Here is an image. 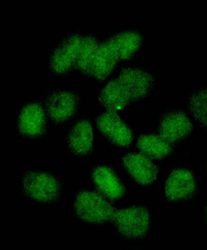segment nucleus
<instances>
[{"label": "nucleus", "mask_w": 207, "mask_h": 250, "mask_svg": "<svg viewBox=\"0 0 207 250\" xmlns=\"http://www.w3.org/2000/svg\"><path fill=\"white\" fill-rule=\"evenodd\" d=\"M99 45L98 42L93 37H82L76 66L83 73L92 74L95 56Z\"/></svg>", "instance_id": "nucleus-18"}, {"label": "nucleus", "mask_w": 207, "mask_h": 250, "mask_svg": "<svg viewBox=\"0 0 207 250\" xmlns=\"http://www.w3.org/2000/svg\"><path fill=\"white\" fill-rule=\"evenodd\" d=\"M92 177L99 191L111 200L121 199L124 188L116 175L108 167H99L94 170Z\"/></svg>", "instance_id": "nucleus-13"}, {"label": "nucleus", "mask_w": 207, "mask_h": 250, "mask_svg": "<svg viewBox=\"0 0 207 250\" xmlns=\"http://www.w3.org/2000/svg\"><path fill=\"white\" fill-rule=\"evenodd\" d=\"M46 116L43 107L39 104L26 105L20 115V131L25 136L36 137L43 133L46 126Z\"/></svg>", "instance_id": "nucleus-11"}, {"label": "nucleus", "mask_w": 207, "mask_h": 250, "mask_svg": "<svg viewBox=\"0 0 207 250\" xmlns=\"http://www.w3.org/2000/svg\"><path fill=\"white\" fill-rule=\"evenodd\" d=\"M188 107L194 118L207 127V89L199 90L192 95Z\"/></svg>", "instance_id": "nucleus-19"}, {"label": "nucleus", "mask_w": 207, "mask_h": 250, "mask_svg": "<svg viewBox=\"0 0 207 250\" xmlns=\"http://www.w3.org/2000/svg\"><path fill=\"white\" fill-rule=\"evenodd\" d=\"M77 105L76 95L68 91L55 92L46 102L47 114L56 122H63L71 118L76 112Z\"/></svg>", "instance_id": "nucleus-10"}, {"label": "nucleus", "mask_w": 207, "mask_h": 250, "mask_svg": "<svg viewBox=\"0 0 207 250\" xmlns=\"http://www.w3.org/2000/svg\"><path fill=\"white\" fill-rule=\"evenodd\" d=\"M193 125L186 114L173 112L164 117L160 126V135L169 144L176 143L190 134Z\"/></svg>", "instance_id": "nucleus-9"}, {"label": "nucleus", "mask_w": 207, "mask_h": 250, "mask_svg": "<svg viewBox=\"0 0 207 250\" xmlns=\"http://www.w3.org/2000/svg\"><path fill=\"white\" fill-rule=\"evenodd\" d=\"M118 53L120 59L130 58L141 46L142 37L138 32H121L110 39Z\"/></svg>", "instance_id": "nucleus-17"}, {"label": "nucleus", "mask_w": 207, "mask_h": 250, "mask_svg": "<svg viewBox=\"0 0 207 250\" xmlns=\"http://www.w3.org/2000/svg\"><path fill=\"white\" fill-rule=\"evenodd\" d=\"M120 59L111 40L99 45L95 56L92 76L103 81L111 73Z\"/></svg>", "instance_id": "nucleus-12"}, {"label": "nucleus", "mask_w": 207, "mask_h": 250, "mask_svg": "<svg viewBox=\"0 0 207 250\" xmlns=\"http://www.w3.org/2000/svg\"><path fill=\"white\" fill-rule=\"evenodd\" d=\"M93 129L88 121H81L70 132L68 144L74 153L83 156L91 152L93 146Z\"/></svg>", "instance_id": "nucleus-14"}, {"label": "nucleus", "mask_w": 207, "mask_h": 250, "mask_svg": "<svg viewBox=\"0 0 207 250\" xmlns=\"http://www.w3.org/2000/svg\"><path fill=\"white\" fill-rule=\"evenodd\" d=\"M196 181L191 171L186 169L174 170L166 184V198L177 202L190 198L196 191Z\"/></svg>", "instance_id": "nucleus-6"}, {"label": "nucleus", "mask_w": 207, "mask_h": 250, "mask_svg": "<svg viewBox=\"0 0 207 250\" xmlns=\"http://www.w3.org/2000/svg\"><path fill=\"white\" fill-rule=\"evenodd\" d=\"M22 188L26 196L37 201L50 202L58 198L61 187L51 175L41 172H29L22 179Z\"/></svg>", "instance_id": "nucleus-3"}, {"label": "nucleus", "mask_w": 207, "mask_h": 250, "mask_svg": "<svg viewBox=\"0 0 207 250\" xmlns=\"http://www.w3.org/2000/svg\"><path fill=\"white\" fill-rule=\"evenodd\" d=\"M75 210L82 221L103 223L113 220L116 210L103 196L92 191H82L77 195Z\"/></svg>", "instance_id": "nucleus-1"}, {"label": "nucleus", "mask_w": 207, "mask_h": 250, "mask_svg": "<svg viewBox=\"0 0 207 250\" xmlns=\"http://www.w3.org/2000/svg\"><path fill=\"white\" fill-rule=\"evenodd\" d=\"M100 101L108 111L113 112L123 109L131 102L118 79L109 82L102 89Z\"/></svg>", "instance_id": "nucleus-15"}, {"label": "nucleus", "mask_w": 207, "mask_h": 250, "mask_svg": "<svg viewBox=\"0 0 207 250\" xmlns=\"http://www.w3.org/2000/svg\"><path fill=\"white\" fill-rule=\"evenodd\" d=\"M123 164L131 177L144 186L153 184L158 177V167L142 152L127 154L124 157Z\"/></svg>", "instance_id": "nucleus-7"}, {"label": "nucleus", "mask_w": 207, "mask_h": 250, "mask_svg": "<svg viewBox=\"0 0 207 250\" xmlns=\"http://www.w3.org/2000/svg\"><path fill=\"white\" fill-rule=\"evenodd\" d=\"M131 102L139 101L148 94L153 86V76L148 72L134 68L122 70L118 77Z\"/></svg>", "instance_id": "nucleus-4"}, {"label": "nucleus", "mask_w": 207, "mask_h": 250, "mask_svg": "<svg viewBox=\"0 0 207 250\" xmlns=\"http://www.w3.org/2000/svg\"><path fill=\"white\" fill-rule=\"evenodd\" d=\"M113 220L119 231L123 236L132 239L145 236L150 225L149 212L144 207L117 210Z\"/></svg>", "instance_id": "nucleus-2"}, {"label": "nucleus", "mask_w": 207, "mask_h": 250, "mask_svg": "<svg viewBox=\"0 0 207 250\" xmlns=\"http://www.w3.org/2000/svg\"><path fill=\"white\" fill-rule=\"evenodd\" d=\"M82 39L79 35H72L64 40L55 50L51 61V67L55 72L65 73L76 64Z\"/></svg>", "instance_id": "nucleus-8"}, {"label": "nucleus", "mask_w": 207, "mask_h": 250, "mask_svg": "<svg viewBox=\"0 0 207 250\" xmlns=\"http://www.w3.org/2000/svg\"><path fill=\"white\" fill-rule=\"evenodd\" d=\"M97 126L107 138L120 146H130L133 134L116 112H104L97 119Z\"/></svg>", "instance_id": "nucleus-5"}, {"label": "nucleus", "mask_w": 207, "mask_h": 250, "mask_svg": "<svg viewBox=\"0 0 207 250\" xmlns=\"http://www.w3.org/2000/svg\"><path fill=\"white\" fill-rule=\"evenodd\" d=\"M206 217H207V213H206Z\"/></svg>", "instance_id": "nucleus-20"}, {"label": "nucleus", "mask_w": 207, "mask_h": 250, "mask_svg": "<svg viewBox=\"0 0 207 250\" xmlns=\"http://www.w3.org/2000/svg\"><path fill=\"white\" fill-rule=\"evenodd\" d=\"M138 147L142 153L151 159H161L171 151V146L160 136L144 135L138 140Z\"/></svg>", "instance_id": "nucleus-16"}]
</instances>
